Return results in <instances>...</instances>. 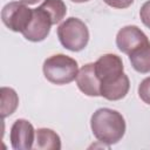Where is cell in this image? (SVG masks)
<instances>
[{
    "label": "cell",
    "mask_w": 150,
    "mask_h": 150,
    "mask_svg": "<svg viewBox=\"0 0 150 150\" xmlns=\"http://www.w3.org/2000/svg\"><path fill=\"white\" fill-rule=\"evenodd\" d=\"M149 42L148 36L144 34V32L138 28L135 25H129L124 26L121 28L116 35V46L117 48L124 53V54H130L134 52L136 48L141 47L142 45Z\"/></svg>",
    "instance_id": "obj_8"
},
{
    "label": "cell",
    "mask_w": 150,
    "mask_h": 150,
    "mask_svg": "<svg viewBox=\"0 0 150 150\" xmlns=\"http://www.w3.org/2000/svg\"><path fill=\"white\" fill-rule=\"evenodd\" d=\"M130 88V81L128 75H124L121 80H118L115 83H111L109 86L102 87L100 89L101 96L109 101H118L127 96Z\"/></svg>",
    "instance_id": "obj_12"
},
{
    "label": "cell",
    "mask_w": 150,
    "mask_h": 150,
    "mask_svg": "<svg viewBox=\"0 0 150 150\" xmlns=\"http://www.w3.org/2000/svg\"><path fill=\"white\" fill-rule=\"evenodd\" d=\"M53 26L52 19L48 13L40 6L33 9V18L28 27L22 32L26 40L32 42L43 41L50 33V27Z\"/></svg>",
    "instance_id": "obj_6"
},
{
    "label": "cell",
    "mask_w": 150,
    "mask_h": 150,
    "mask_svg": "<svg viewBox=\"0 0 150 150\" xmlns=\"http://www.w3.org/2000/svg\"><path fill=\"white\" fill-rule=\"evenodd\" d=\"M95 73L100 80V89L121 80L124 74L122 59L116 54H103L95 62Z\"/></svg>",
    "instance_id": "obj_5"
},
{
    "label": "cell",
    "mask_w": 150,
    "mask_h": 150,
    "mask_svg": "<svg viewBox=\"0 0 150 150\" xmlns=\"http://www.w3.org/2000/svg\"><path fill=\"white\" fill-rule=\"evenodd\" d=\"M70 1L76 2V4H81V2H87V1H89V0H70Z\"/></svg>",
    "instance_id": "obj_19"
},
{
    "label": "cell",
    "mask_w": 150,
    "mask_h": 150,
    "mask_svg": "<svg viewBox=\"0 0 150 150\" xmlns=\"http://www.w3.org/2000/svg\"><path fill=\"white\" fill-rule=\"evenodd\" d=\"M76 84L79 89L87 96H101V83L95 73V63H87L82 66L76 76Z\"/></svg>",
    "instance_id": "obj_9"
},
{
    "label": "cell",
    "mask_w": 150,
    "mask_h": 150,
    "mask_svg": "<svg viewBox=\"0 0 150 150\" xmlns=\"http://www.w3.org/2000/svg\"><path fill=\"white\" fill-rule=\"evenodd\" d=\"M33 148L39 150H60V136L52 129L40 128L35 131V144Z\"/></svg>",
    "instance_id": "obj_10"
},
{
    "label": "cell",
    "mask_w": 150,
    "mask_h": 150,
    "mask_svg": "<svg viewBox=\"0 0 150 150\" xmlns=\"http://www.w3.org/2000/svg\"><path fill=\"white\" fill-rule=\"evenodd\" d=\"M108 6L112 7V8H128L129 6H131V4L134 2V0H103Z\"/></svg>",
    "instance_id": "obj_17"
},
{
    "label": "cell",
    "mask_w": 150,
    "mask_h": 150,
    "mask_svg": "<svg viewBox=\"0 0 150 150\" xmlns=\"http://www.w3.org/2000/svg\"><path fill=\"white\" fill-rule=\"evenodd\" d=\"M20 1L23 2V4H26V5H34V4H36L40 0H20Z\"/></svg>",
    "instance_id": "obj_18"
},
{
    "label": "cell",
    "mask_w": 150,
    "mask_h": 150,
    "mask_svg": "<svg viewBox=\"0 0 150 150\" xmlns=\"http://www.w3.org/2000/svg\"><path fill=\"white\" fill-rule=\"evenodd\" d=\"M94 136L108 145L118 143L125 134V120L121 112L110 108L97 109L90 118Z\"/></svg>",
    "instance_id": "obj_1"
},
{
    "label": "cell",
    "mask_w": 150,
    "mask_h": 150,
    "mask_svg": "<svg viewBox=\"0 0 150 150\" xmlns=\"http://www.w3.org/2000/svg\"><path fill=\"white\" fill-rule=\"evenodd\" d=\"M33 18V9L21 1H12L4 6L1 11L2 23L11 30L22 33Z\"/></svg>",
    "instance_id": "obj_4"
},
{
    "label": "cell",
    "mask_w": 150,
    "mask_h": 150,
    "mask_svg": "<svg viewBox=\"0 0 150 150\" xmlns=\"http://www.w3.org/2000/svg\"><path fill=\"white\" fill-rule=\"evenodd\" d=\"M138 96L139 98L150 105V76L145 77L138 86Z\"/></svg>",
    "instance_id": "obj_15"
},
{
    "label": "cell",
    "mask_w": 150,
    "mask_h": 150,
    "mask_svg": "<svg viewBox=\"0 0 150 150\" xmlns=\"http://www.w3.org/2000/svg\"><path fill=\"white\" fill-rule=\"evenodd\" d=\"M35 131L33 124L25 120L18 118L11 127L9 141L14 150H29L35 142Z\"/></svg>",
    "instance_id": "obj_7"
},
{
    "label": "cell",
    "mask_w": 150,
    "mask_h": 150,
    "mask_svg": "<svg viewBox=\"0 0 150 150\" xmlns=\"http://www.w3.org/2000/svg\"><path fill=\"white\" fill-rule=\"evenodd\" d=\"M0 96H1V105H0L1 117L6 118L16 110L19 105V96L13 88H8V87H1Z\"/></svg>",
    "instance_id": "obj_13"
},
{
    "label": "cell",
    "mask_w": 150,
    "mask_h": 150,
    "mask_svg": "<svg viewBox=\"0 0 150 150\" xmlns=\"http://www.w3.org/2000/svg\"><path fill=\"white\" fill-rule=\"evenodd\" d=\"M139 18L144 26L150 29V0L145 1L139 9Z\"/></svg>",
    "instance_id": "obj_16"
},
{
    "label": "cell",
    "mask_w": 150,
    "mask_h": 150,
    "mask_svg": "<svg viewBox=\"0 0 150 150\" xmlns=\"http://www.w3.org/2000/svg\"><path fill=\"white\" fill-rule=\"evenodd\" d=\"M40 7L48 13L53 25L61 22L67 14V6L63 0H45Z\"/></svg>",
    "instance_id": "obj_14"
},
{
    "label": "cell",
    "mask_w": 150,
    "mask_h": 150,
    "mask_svg": "<svg viewBox=\"0 0 150 150\" xmlns=\"http://www.w3.org/2000/svg\"><path fill=\"white\" fill-rule=\"evenodd\" d=\"M132 68L142 74L150 73V42L142 45L129 54Z\"/></svg>",
    "instance_id": "obj_11"
},
{
    "label": "cell",
    "mask_w": 150,
    "mask_h": 150,
    "mask_svg": "<svg viewBox=\"0 0 150 150\" xmlns=\"http://www.w3.org/2000/svg\"><path fill=\"white\" fill-rule=\"evenodd\" d=\"M57 38L66 49L81 52L89 42V30L82 20L70 16L57 27Z\"/></svg>",
    "instance_id": "obj_3"
},
{
    "label": "cell",
    "mask_w": 150,
    "mask_h": 150,
    "mask_svg": "<svg viewBox=\"0 0 150 150\" xmlns=\"http://www.w3.org/2000/svg\"><path fill=\"white\" fill-rule=\"evenodd\" d=\"M45 77L54 84H67L76 80L79 73L77 61L64 54H55L45 60L42 66Z\"/></svg>",
    "instance_id": "obj_2"
}]
</instances>
